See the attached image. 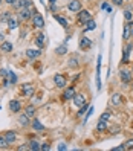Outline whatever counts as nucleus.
<instances>
[{"label":"nucleus","mask_w":133,"mask_h":151,"mask_svg":"<svg viewBox=\"0 0 133 151\" xmlns=\"http://www.w3.org/2000/svg\"><path fill=\"white\" fill-rule=\"evenodd\" d=\"M35 11H37V8H34V6L19 9V11H17V19H19L20 22H28V20L32 19V14H34Z\"/></svg>","instance_id":"nucleus-1"},{"label":"nucleus","mask_w":133,"mask_h":151,"mask_svg":"<svg viewBox=\"0 0 133 151\" xmlns=\"http://www.w3.org/2000/svg\"><path fill=\"white\" fill-rule=\"evenodd\" d=\"M118 76H119V79H121L122 84H130V83H133V70H130V69L119 67Z\"/></svg>","instance_id":"nucleus-2"},{"label":"nucleus","mask_w":133,"mask_h":151,"mask_svg":"<svg viewBox=\"0 0 133 151\" xmlns=\"http://www.w3.org/2000/svg\"><path fill=\"white\" fill-rule=\"evenodd\" d=\"M132 50H133V43L127 41L126 46H124V49H122V60H121V64L122 66H127L130 63V54H132Z\"/></svg>","instance_id":"nucleus-3"},{"label":"nucleus","mask_w":133,"mask_h":151,"mask_svg":"<svg viewBox=\"0 0 133 151\" xmlns=\"http://www.w3.org/2000/svg\"><path fill=\"white\" fill-rule=\"evenodd\" d=\"M75 93H77V87H75V84H72V86H66L64 88H63V101H72L74 99V96H75Z\"/></svg>","instance_id":"nucleus-4"},{"label":"nucleus","mask_w":133,"mask_h":151,"mask_svg":"<svg viewBox=\"0 0 133 151\" xmlns=\"http://www.w3.org/2000/svg\"><path fill=\"white\" fill-rule=\"evenodd\" d=\"M92 19H93L92 14L89 12L87 9H81L77 14V22H78V24H81V26H84L89 20H92Z\"/></svg>","instance_id":"nucleus-5"},{"label":"nucleus","mask_w":133,"mask_h":151,"mask_svg":"<svg viewBox=\"0 0 133 151\" xmlns=\"http://www.w3.org/2000/svg\"><path fill=\"white\" fill-rule=\"evenodd\" d=\"M32 26L35 29H43L44 28V19H43V15L38 12V11H35L34 14H32Z\"/></svg>","instance_id":"nucleus-6"},{"label":"nucleus","mask_w":133,"mask_h":151,"mask_svg":"<svg viewBox=\"0 0 133 151\" xmlns=\"http://www.w3.org/2000/svg\"><path fill=\"white\" fill-rule=\"evenodd\" d=\"M54 86L57 88H64L67 86V76L64 73H55L54 75Z\"/></svg>","instance_id":"nucleus-7"},{"label":"nucleus","mask_w":133,"mask_h":151,"mask_svg":"<svg viewBox=\"0 0 133 151\" xmlns=\"http://www.w3.org/2000/svg\"><path fill=\"white\" fill-rule=\"evenodd\" d=\"M92 46H93V41L89 38V37H86V35H83V37L80 38V41H78L80 50H90Z\"/></svg>","instance_id":"nucleus-8"},{"label":"nucleus","mask_w":133,"mask_h":151,"mask_svg":"<svg viewBox=\"0 0 133 151\" xmlns=\"http://www.w3.org/2000/svg\"><path fill=\"white\" fill-rule=\"evenodd\" d=\"M81 9H83L81 0H70V2L67 3V11L72 12V14H78Z\"/></svg>","instance_id":"nucleus-9"},{"label":"nucleus","mask_w":133,"mask_h":151,"mask_svg":"<svg viewBox=\"0 0 133 151\" xmlns=\"http://www.w3.org/2000/svg\"><path fill=\"white\" fill-rule=\"evenodd\" d=\"M72 102H74L75 107L80 109V107H83L84 104H87V96L84 93H81V92H77L75 96H74V99H72Z\"/></svg>","instance_id":"nucleus-10"},{"label":"nucleus","mask_w":133,"mask_h":151,"mask_svg":"<svg viewBox=\"0 0 133 151\" xmlns=\"http://www.w3.org/2000/svg\"><path fill=\"white\" fill-rule=\"evenodd\" d=\"M26 58L28 60H37V58H40L41 57V49H35V47H29V49H26Z\"/></svg>","instance_id":"nucleus-11"},{"label":"nucleus","mask_w":133,"mask_h":151,"mask_svg":"<svg viewBox=\"0 0 133 151\" xmlns=\"http://www.w3.org/2000/svg\"><path fill=\"white\" fill-rule=\"evenodd\" d=\"M31 128H32L34 131H37V133L46 131V127H44L43 124H41V121L37 119V118H32V119H31Z\"/></svg>","instance_id":"nucleus-12"},{"label":"nucleus","mask_w":133,"mask_h":151,"mask_svg":"<svg viewBox=\"0 0 133 151\" xmlns=\"http://www.w3.org/2000/svg\"><path fill=\"white\" fill-rule=\"evenodd\" d=\"M22 93H23V96H26V98H32V96L35 95V87H34L32 84H29V83H26V84L22 86Z\"/></svg>","instance_id":"nucleus-13"},{"label":"nucleus","mask_w":133,"mask_h":151,"mask_svg":"<svg viewBox=\"0 0 133 151\" xmlns=\"http://www.w3.org/2000/svg\"><path fill=\"white\" fill-rule=\"evenodd\" d=\"M46 35H44L43 32H38L37 35H35V46H37L38 49H44L46 47Z\"/></svg>","instance_id":"nucleus-14"},{"label":"nucleus","mask_w":133,"mask_h":151,"mask_svg":"<svg viewBox=\"0 0 133 151\" xmlns=\"http://www.w3.org/2000/svg\"><path fill=\"white\" fill-rule=\"evenodd\" d=\"M122 102H124V98H122V95H121V93L115 92V93L110 96V104L113 105V107H121Z\"/></svg>","instance_id":"nucleus-15"},{"label":"nucleus","mask_w":133,"mask_h":151,"mask_svg":"<svg viewBox=\"0 0 133 151\" xmlns=\"http://www.w3.org/2000/svg\"><path fill=\"white\" fill-rule=\"evenodd\" d=\"M54 19H55V22L61 26V28H64L66 31L69 29V20L66 19L64 15H61V14H58V12H55L54 14Z\"/></svg>","instance_id":"nucleus-16"},{"label":"nucleus","mask_w":133,"mask_h":151,"mask_svg":"<svg viewBox=\"0 0 133 151\" xmlns=\"http://www.w3.org/2000/svg\"><path fill=\"white\" fill-rule=\"evenodd\" d=\"M8 107H9V111L11 113H20L22 111V102L19 99H11L9 104H8Z\"/></svg>","instance_id":"nucleus-17"},{"label":"nucleus","mask_w":133,"mask_h":151,"mask_svg":"<svg viewBox=\"0 0 133 151\" xmlns=\"http://www.w3.org/2000/svg\"><path fill=\"white\" fill-rule=\"evenodd\" d=\"M17 121H19V124L22 127H31V118L26 113H20L19 118H17Z\"/></svg>","instance_id":"nucleus-18"},{"label":"nucleus","mask_w":133,"mask_h":151,"mask_svg":"<svg viewBox=\"0 0 133 151\" xmlns=\"http://www.w3.org/2000/svg\"><path fill=\"white\" fill-rule=\"evenodd\" d=\"M17 11L23 9V8H31L32 6V0H17V2L12 5Z\"/></svg>","instance_id":"nucleus-19"},{"label":"nucleus","mask_w":133,"mask_h":151,"mask_svg":"<svg viewBox=\"0 0 133 151\" xmlns=\"http://www.w3.org/2000/svg\"><path fill=\"white\" fill-rule=\"evenodd\" d=\"M3 136H5V139L8 140V144H9V145H12L14 142L17 140V133H15L14 130H9V131H5V133H3Z\"/></svg>","instance_id":"nucleus-20"},{"label":"nucleus","mask_w":133,"mask_h":151,"mask_svg":"<svg viewBox=\"0 0 133 151\" xmlns=\"http://www.w3.org/2000/svg\"><path fill=\"white\" fill-rule=\"evenodd\" d=\"M12 49H14V44L11 41H2V44H0V50L3 54H9V52H12Z\"/></svg>","instance_id":"nucleus-21"},{"label":"nucleus","mask_w":133,"mask_h":151,"mask_svg":"<svg viewBox=\"0 0 133 151\" xmlns=\"http://www.w3.org/2000/svg\"><path fill=\"white\" fill-rule=\"evenodd\" d=\"M109 130V122H104V121H98L96 122V125H95V131H98V133H104V131H107Z\"/></svg>","instance_id":"nucleus-22"},{"label":"nucleus","mask_w":133,"mask_h":151,"mask_svg":"<svg viewBox=\"0 0 133 151\" xmlns=\"http://www.w3.org/2000/svg\"><path fill=\"white\" fill-rule=\"evenodd\" d=\"M25 113L28 114L29 118H35V113H37V107H35V104H28L25 107Z\"/></svg>","instance_id":"nucleus-23"},{"label":"nucleus","mask_w":133,"mask_h":151,"mask_svg":"<svg viewBox=\"0 0 133 151\" xmlns=\"http://www.w3.org/2000/svg\"><path fill=\"white\" fill-rule=\"evenodd\" d=\"M122 38H124V41H130V38H132V34H130V24H129V22H126V24H124V32H122Z\"/></svg>","instance_id":"nucleus-24"},{"label":"nucleus","mask_w":133,"mask_h":151,"mask_svg":"<svg viewBox=\"0 0 133 151\" xmlns=\"http://www.w3.org/2000/svg\"><path fill=\"white\" fill-rule=\"evenodd\" d=\"M6 23H8V29L14 31V29H17V28H19V24H20V20H19V19H14V17H11V19L8 20Z\"/></svg>","instance_id":"nucleus-25"},{"label":"nucleus","mask_w":133,"mask_h":151,"mask_svg":"<svg viewBox=\"0 0 133 151\" xmlns=\"http://www.w3.org/2000/svg\"><path fill=\"white\" fill-rule=\"evenodd\" d=\"M96 29V22L92 19V20H89L84 26H83V32H89V31H95Z\"/></svg>","instance_id":"nucleus-26"},{"label":"nucleus","mask_w":133,"mask_h":151,"mask_svg":"<svg viewBox=\"0 0 133 151\" xmlns=\"http://www.w3.org/2000/svg\"><path fill=\"white\" fill-rule=\"evenodd\" d=\"M29 150L31 151H40L41 150V144L37 140V139H32V140H29Z\"/></svg>","instance_id":"nucleus-27"},{"label":"nucleus","mask_w":133,"mask_h":151,"mask_svg":"<svg viewBox=\"0 0 133 151\" xmlns=\"http://www.w3.org/2000/svg\"><path fill=\"white\" fill-rule=\"evenodd\" d=\"M67 66L72 67V69H77L80 66V61H78V57L77 55H72L69 60H67Z\"/></svg>","instance_id":"nucleus-28"},{"label":"nucleus","mask_w":133,"mask_h":151,"mask_svg":"<svg viewBox=\"0 0 133 151\" xmlns=\"http://www.w3.org/2000/svg\"><path fill=\"white\" fill-rule=\"evenodd\" d=\"M124 20L126 22H132L133 20V11L130 9V8H126V9H124Z\"/></svg>","instance_id":"nucleus-29"},{"label":"nucleus","mask_w":133,"mask_h":151,"mask_svg":"<svg viewBox=\"0 0 133 151\" xmlns=\"http://www.w3.org/2000/svg\"><path fill=\"white\" fill-rule=\"evenodd\" d=\"M55 54L57 55H66L67 54V46L66 44H60V46L55 49Z\"/></svg>","instance_id":"nucleus-30"},{"label":"nucleus","mask_w":133,"mask_h":151,"mask_svg":"<svg viewBox=\"0 0 133 151\" xmlns=\"http://www.w3.org/2000/svg\"><path fill=\"white\" fill-rule=\"evenodd\" d=\"M110 118H112V113H110L109 110H106V111H103V113H101V116H100V119H98V121L109 122V121H110Z\"/></svg>","instance_id":"nucleus-31"},{"label":"nucleus","mask_w":133,"mask_h":151,"mask_svg":"<svg viewBox=\"0 0 133 151\" xmlns=\"http://www.w3.org/2000/svg\"><path fill=\"white\" fill-rule=\"evenodd\" d=\"M101 9H103L104 12L110 14V12H112V3H109V2H103V3H101Z\"/></svg>","instance_id":"nucleus-32"},{"label":"nucleus","mask_w":133,"mask_h":151,"mask_svg":"<svg viewBox=\"0 0 133 151\" xmlns=\"http://www.w3.org/2000/svg\"><path fill=\"white\" fill-rule=\"evenodd\" d=\"M87 109H89V104H84L83 107H80V110L77 111V116H78V118L84 116V113H87Z\"/></svg>","instance_id":"nucleus-33"},{"label":"nucleus","mask_w":133,"mask_h":151,"mask_svg":"<svg viewBox=\"0 0 133 151\" xmlns=\"http://www.w3.org/2000/svg\"><path fill=\"white\" fill-rule=\"evenodd\" d=\"M8 140L5 139V136L3 134H0V150H3V148H8Z\"/></svg>","instance_id":"nucleus-34"},{"label":"nucleus","mask_w":133,"mask_h":151,"mask_svg":"<svg viewBox=\"0 0 133 151\" xmlns=\"http://www.w3.org/2000/svg\"><path fill=\"white\" fill-rule=\"evenodd\" d=\"M11 17H12V15H11V11H6V12H3V15H2V17H0V20L6 23L8 20L11 19Z\"/></svg>","instance_id":"nucleus-35"},{"label":"nucleus","mask_w":133,"mask_h":151,"mask_svg":"<svg viewBox=\"0 0 133 151\" xmlns=\"http://www.w3.org/2000/svg\"><path fill=\"white\" fill-rule=\"evenodd\" d=\"M92 113H93V105H89V109H87V113H86V116H84V124L87 122V119L92 116Z\"/></svg>","instance_id":"nucleus-36"},{"label":"nucleus","mask_w":133,"mask_h":151,"mask_svg":"<svg viewBox=\"0 0 133 151\" xmlns=\"http://www.w3.org/2000/svg\"><path fill=\"white\" fill-rule=\"evenodd\" d=\"M8 79L11 81V84H15L17 83V76H15L14 72H8Z\"/></svg>","instance_id":"nucleus-37"},{"label":"nucleus","mask_w":133,"mask_h":151,"mask_svg":"<svg viewBox=\"0 0 133 151\" xmlns=\"http://www.w3.org/2000/svg\"><path fill=\"white\" fill-rule=\"evenodd\" d=\"M124 147H126V150H133V139H129L124 142Z\"/></svg>","instance_id":"nucleus-38"},{"label":"nucleus","mask_w":133,"mask_h":151,"mask_svg":"<svg viewBox=\"0 0 133 151\" xmlns=\"http://www.w3.org/2000/svg\"><path fill=\"white\" fill-rule=\"evenodd\" d=\"M110 3L115 6H124V0H110Z\"/></svg>","instance_id":"nucleus-39"},{"label":"nucleus","mask_w":133,"mask_h":151,"mask_svg":"<svg viewBox=\"0 0 133 151\" xmlns=\"http://www.w3.org/2000/svg\"><path fill=\"white\" fill-rule=\"evenodd\" d=\"M49 150H51L49 142H44V144H41V151H49Z\"/></svg>","instance_id":"nucleus-40"},{"label":"nucleus","mask_w":133,"mask_h":151,"mask_svg":"<svg viewBox=\"0 0 133 151\" xmlns=\"http://www.w3.org/2000/svg\"><path fill=\"white\" fill-rule=\"evenodd\" d=\"M58 151H66L67 150V147H66V144H64V142H61V144H58Z\"/></svg>","instance_id":"nucleus-41"},{"label":"nucleus","mask_w":133,"mask_h":151,"mask_svg":"<svg viewBox=\"0 0 133 151\" xmlns=\"http://www.w3.org/2000/svg\"><path fill=\"white\" fill-rule=\"evenodd\" d=\"M112 151H126V147H124V144H122V145H119V147L112 148Z\"/></svg>","instance_id":"nucleus-42"},{"label":"nucleus","mask_w":133,"mask_h":151,"mask_svg":"<svg viewBox=\"0 0 133 151\" xmlns=\"http://www.w3.org/2000/svg\"><path fill=\"white\" fill-rule=\"evenodd\" d=\"M49 8H51V11L54 12V14L58 11V8H57V5H55V3H51V6H49Z\"/></svg>","instance_id":"nucleus-43"},{"label":"nucleus","mask_w":133,"mask_h":151,"mask_svg":"<svg viewBox=\"0 0 133 151\" xmlns=\"http://www.w3.org/2000/svg\"><path fill=\"white\" fill-rule=\"evenodd\" d=\"M0 76L8 78V70H5V69H0Z\"/></svg>","instance_id":"nucleus-44"},{"label":"nucleus","mask_w":133,"mask_h":151,"mask_svg":"<svg viewBox=\"0 0 133 151\" xmlns=\"http://www.w3.org/2000/svg\"><path fill=\"white\" fill-rule=\"evenodd\" d=\"M129 24H130V34H132V38H133V20L129 22Z\"/></svg>","instance_id":"nucleus-45"},{"label":"nucleus","mask_w":133,"mask_h":151,"mask_svg":"<svg viewBox=\"0 0 133 151\" xmlns=\"http://www.w3.org/2000/svg\"><path fill=\"white\" fill-rule=\"evenodd\" d=\"M5 2H6L8 5H14V3L17 2V0H5Z\"/></svg>","instance_id":"nucleus-46"},{"label":"nucleus","mask_w":133,"mask_h":151,"mask_svg":"<svg viewBox=\"0 0 133 151\" xmlns=\"http://www.w3.org/2000/svg\"><path fill=\"white\" fill-rule=\"evenodd\" d=\"M49 3H57V0H49Z\"/></svg>","instance_id":"nucleus-47"},{"label":"nucleus","mask_w":133,"mask_h":151,"mask_svg":"<svg viewBox=\"0 0 133 151\" xmlns=\"http://www.w3.org/2000/svg\"><path fill=\"white\" fill-rule=\"evenodd\" d=\"M132 70H133V66H132Z\"/></svg>","instance_id":"nucleus-48"},{"label":"nucleus","mask_w":133,"mask_h":151,"mask_svg":"<svg viewBox=\"0 0 133 151\" xmlns=\"http://www.w3.org/2000/svg\"><path fill=\"white\" fill-rule=\"evenodd\" d=\"M0 3H2V0H0Z\"/></svg>","instance_id":"nucleus-49"}]
</instances>
